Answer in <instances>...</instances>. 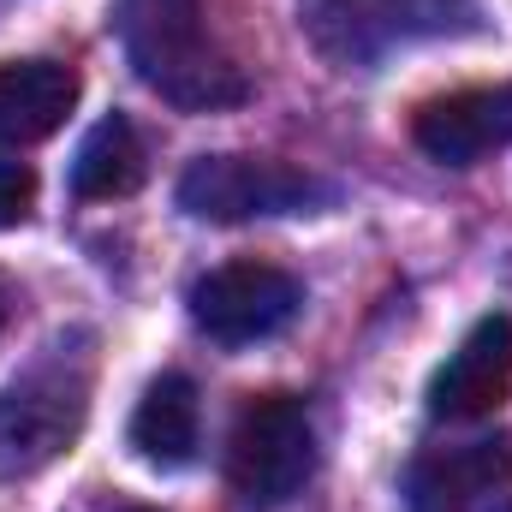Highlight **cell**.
Here are the masks:
<instances>
[{"mask_svg":"<svg viewBox=\"0 0 512 512\" xmlns=\"http://www.w3.org/2000/svg\"><path fill=\"white\" fill-rule=\"evenodd\" d=\"M114 24L126 60L161 102L185 114H215L251 96V78L215 36L203 0H120Z\"/></svg>","mask_w":512,"mask_h":512,"instance_id":"obj_1","label":"cell"},{"mask_svg":"<svg viewBox=\"0 0 512 512\" xmlns=\"http://www.w3.org/2000/svg\"><path fill=\"white\" fill-rule=\"evenodd\" d=\"M78 340H54L18 382L0 393V477H36L72 441L90 417V352H72Z\"/></svg>","mask_w":512,"mask_h":512,"instance_id":"obj_2","label":"cell"},{"mask_svg":"<svg viewBox=\"0 0 512 512\" xmlns=\"http://www.w3.org/2000/svg\"><path fill=\"white\" fill-rule=\"evenodd\" d=\"M316 471V429L304 399L292 393H256L239 405L227 435V483L245 507L268 512L292 501Z\"/></svg>","mask_w":512,"mask_h":512,"instance_id":"obj_3","label":"cell"},{"mask_svg":"<svg viewBox=\"0 0 512 512\" xmlns=\"http://www.w3.org/2000/svg\"><path fill=\"white\" fill-rule=\"evenodd\" d=\"M322 197L328 191L304 167L274 161V155H197L179 173V209L215 227H239L262 215H304Z\"/></svg>","mask_w":512,"mask_h":512,"instance_id":"obj_4","label":"cell"},{"mask_svg":"<svg viewBox=\"0 0 512 512\" xmlns=\"http://www.w3.org/2000/svg\"><path fill=\"white\" fill-rule=\"evenodd\" d=\"M304 30L334 66H370L417 36H447L471 18V0H304Z\"/></svg>","mask_w":512,"mask_h":512,"instance_id":"obj_5","label":"cell"},{"mask_svg":"<svg viewBox=\"0 0 512 512\" xmlns=\"http://www.w3.org/2000/svg\"><path fill=\"white\" fill-rule=\"evenodd\" d=\"M304 310V286L274 262H227L191 286V322L215 346H251Z\"/></svg>","mask_w":512,"mask_h":512,"instance_id":"obj_6","label":"cell"},{"mask_svg":"<svg viewBox=\"0 0 512 512\" xmlns=\"http://www.w3.org/2000/svg\"><path fill=\"white\" fill-rule=\"evenodd\" d=\"M411 143L441 167H477L483 155L512 143V84H477L423 102L411 120Z\"/></svg>","mask_w":512,"mask_h":512,"instance_id":"obj_7","label":"cell"},{"mask_svg":"<svg viewBox=\"0 0 512 512\" xmlns=\"http://www.w3.org/2000/svg\"><path fill=\"white\" fill-rule=\"evenodd\" d=\"M512 489V441H465L429 447L405 471V512H471L483 495Z\"/></svg>","mask_w":512,"mask_h":512,"instance_id":"obj_8","label":"cell"},{"mask_svg":"<svg viewBox=\"0 0 512 512\" xmlns=\"http://www.w3.org/2000/svg\"><path fill=\"white\" fill-rule=\"evenodd\" d=\"M512 387V316H483L459 340V352L435 370L429 382V411L447 423H471L501 411Z\"/></svg>","mask_w":512,"mask_h":512,"instance_id":"obj_9","label":"cell"},{"mask_svg":"<svg viewBox=\"0 0 512 512\" xmlns=\"http://www.w3.org/2000/svg\"><path fill=\"white\" fill-rule=\"evenodd\" d=\"M78 72L66 60H0V149L42 143L78 108Z\"/></svg>","mask_w":512,"mask_h":512,"instance_id":"obj_10","label":"cell"},{"mask_svg":"<svg viewBox=\"0 0 512 512\" xmlns=\"http://www.w3.org/2000/svg\"><path fill=\"white\" fill-rule=\"evenodd\" d=\"M197 441H203V399H197V382L167 370L143 387L137 411H131V447L143 465L155 471H185L197 459Z\"/></svg>","mask_w":512,"mask_h":512,"instance_id":"obj_11","label":"cell"},{"mask_svg":"<svg viewBox=\"0 0 512 512\" xmlns=\"http://www.w3.org/2000/svg\"><path fill=\"white\" fill-rule=\"evenodd\" d=\"M149 173V155H143V137L126 114H108L96 120L90 137L78 143V161H72V191L84 203H114V197H131Z\"/></svg>","mask_w":512,"mask_h":512,"instance_id":"obj_12","label":"cell"},{"mask_svg":"<svg viewBox=\"0 0 512 512\" xmlns=\"http://www.w3.org/2000/svg\"><path fill=\"white\" fill-rule=\"evenodd\" d=\"M30 203H36V173L24 161H0V233L18 227L30 215Z\"/></svg>","mask_w":512,"mask_h":512,"instance_id":"obj_13","label":"cell"},{"mask_svg":"<svg viewBox=\"0 0 512 512\" xmlns=\"http://www.w3.org/2000/svg\"><path fill=\"white\" fill-rule=\"evenodd\" d=\"M495 512H512V495H495Z\"/></svg>","mask_w":512,"mask_h":512,"instance_id":"obj_14","label":"cell"},{"mask_svg":"<svg viewBox=\"0 0 512 512\" xmlns=\"http://www.w3.org/2000/svg\"><path fill=\"white\" fill-rule=\"evenodd\" d=\"M0 328H6V292H0Z\"/></svg>","mask_w":512,"mask_h":512,"instance_id":"obj_15","label":"cell"}]
</instances>
